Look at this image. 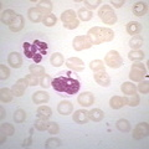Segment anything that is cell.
I'll use <instances>...</instances> for the list:
<instances>
[{"instance_id": "20", "label": "cell", "mask_w": 149, "mask_h": 149, "mask_svg": "<svg viewBox=\"0 0 149 149\" xmlns=\"http://www.w3.org/2000/svg\"><path fill=\"white\" fill-rule=\"evenodd\" d=\"M88 117L93 122H101L102 119L104 118V112L100 109V108H93L88 112Z\"/></svg>"}, {"instance_id": "39", "label": "cell", "mask_w": 149, "mask_h": 149, "mask_svg": "<svg viewBox=\"0 0 149 149\" xmlns=\"http://www.w3.org/2000/svg\"><path fill=\"white\" fill-rule=\"evenodd\" d=\"M0 129H1V132L5 133L6 136H13V134L15 133V128H14V125L10 123H3Z\"/></svg>"}, {"instance_id": "38", "label": "cell", "mask_w": 149, "mask_h": 149, "mask_svg": "<svg viewBox=\"0 0 149 149\" xmlns=\"http://www.w3.org/2000/svg\"><path fill=\"white\" fill-rule=\"evenodd\" d=\"M35 128L37 130H47V127H49V122H47V119H42V118H39L35 122Z\"/></svg>"}, {"instance_id": "5", "label": "cell", "mask_w": 149, "mask_h": 149, "mask_svg": "<svg viewBox=\"0 0 149 149\" xmlns=\"http://www.w3.org/2000/svg\"><path fill=\"white\" fill-rule=\"evenodd\" d=\"M104 62L108 67L111 68H119L123 65V58L120 57V55L114 50H111L104 57Z\"/></svg>"}, {"instance_id": "33", "label": "cell", "mask_w": 149, "mask_h": 149, "mask_svg": "<svg viewBox=\"0 0 149 149\" xmlns=\"http://www.w3.org/2000/svg\"><path fill=\"white\" fill-rule=\"evenodd\" d=\"M116 127H117V129H118V130H120V132L127 133V132H129V130H130V123L128 122L127 119L122 118V119H119L118 122H117V124H116Z\"/></svg>"}, {"instance_id": "15", "label": "cell", "mask_w": 149, "mask_h": 149, "mask_svg": "<svg viewBox=\"0 0 149 149\" xmlns=\"http://www.w3.org/2000/svg\"><path fill=\"white\" fill-rule=\"evenodd\" d=\"M72 111H73V106H72L71 102H68V101L60 102L58 106H57V112L61 116H68V114H71Z\"/></svg>"}, {"instance_id": "1", "label": "cell", "mask_w": 149, "mask_h": 149, "mask_svg": "<svg viewBox=\"0 0 149 149\" xmlns=\"http://www.w3.org/2000/svg\"><path fill=\"white\" fill-rule=\"evenodd\" d=\"M65 74H66V76H58L51 81L52 88L55 91L66 93V95H74V93H77L81 87L78 80L70 76V74H71L70 72L65 73Z\"/></svg>"}, {"instance_id": "35", "label": "cell", "mask_w": 149, "mask_h": 149, "mask_svg": "<svg viewBox=\"0 0 149 149\" xmlns=\"http://www.w3.org/2000/svg\"><path fill=\"white\" fill-rule=\"evenodd\" d=\"M60 146H61V141H60L58 138H56V137L49 138L47 141H46V143H45V147L47 149H55V148H58Z\"/></svg>"}, {"instance_id": "29", "label": "cell", "mask_w": 149, "mask_h": 149, "mask_svg": "<svg viewBox=\"0 0 149 149\" xmlns=\"http://www.w3.org/2000/svg\"><path fill=\"white\" fill-rule=\"evenodd\" d=\"M77 14H78V17H80L82 21H90L91 19L93 17L92 11L88 10V9H86V8H81Z\"/></svg>"}, {"instance_id": "42", "label": "cell", "mask_w": 149, "mask_h": 149, "mask_svg": "<svg viewBox=\"0 0 149 149\" xmlns=\"http://www.w3.org/2000/svg\"><path fill=\"white\" fill-rule=\"evenodd\" d=\"M10 76V70H9L5 65H0V78L1 80H6Z\"/></svg>"}, {"instance_id": "11", "label": "cell", "mask_w": 149, "mask_h": 149, "mask_svg": "<svg viewBox=\"0 0 149 149\" xmlns=\"http://www.w3.org/2000/svg\"><path fill=\"white\" fill-rule=\"evenodd\" d=\"M95 81L98 83L100 86H103V87H108L111 80H109V76L107 74L106 71H100V72H95Z\"/></svg>"}, {"instance_id": "43", "label": "cell", "mask_w": 149, "mask_h": 149, "mask_svg": "<svg viewBox=\"0 0 149 149\" xmlns=\"http://www.w3.org/2000/svg\"><path fill=\"white\" fill-rule=\"evenodd\" d=\"M138 90H139V92H141V93L147 95V93L149 92V82H148V80L141 81V83L138 85Z\"/></svg>"}, {"instance_id": "44", "label": "cell", "mask_w": 149, "mask_h": 149, "mask_svg": "<svg viewBox=\"0 0 149 149\" xmlns=\"http://www.w3.org/2000/svg\"><path fill=\"white\" fill-rule=\"evenodd\" d=\"M58 124L56 122H49V127H47V132L50 134H57L58 133Z\"/></svg>"}, {"instance_id": "53", "label": "cell", "mask_w": 149, "mask_h": 149, "mask_svg": "<svg viewBox=\"0 0 149 149\" xmlns=\"http://www.w3.org/2000/svg\"><path fill=\"white\" fill-rule=\"evenodd\" d=\"M5 141H6V134L1 132V138H0V143H1V144H3L4 142H5Z\"/></svg>"}, {"instance_id": "2", "label": "cell", "mask_w": 149, "mask_h": 149, "mask_svg": "<svg viewBox=\"0 0 149 149\" xmlns=\"http://www.w3.org/2000/svg\"><path fill=\"white\" fill-rule=\"evenodd\" d=\"M88 39L91 40L92 45H100L102 42H109L114 39V31L108 27L96 26L88 30L87 32Z\"/></svg>"}, {"instance_id": "16", "label": "cell", "mask_w": 149, "mask_h": 149, "mask_svg": "<svg viewBox=\"0 0 149 149\" xmlns=\"http://www.w3.org/2000/svg\"><path fill=\"white\" fill-rule=\"evenodd\" d=\"M16 16H17V14L14 10H11V9H6V10H4L1 13V22H3V24H5V25L10 26V24L14 20H15Z\"/></svg>"}, {"instance_id": "34", "label": "cell", "mask_w": 149, "mask_h": 149, "mask_svg": "<svg viewBox=\"0 0 149 149\" xmlns=\"http://www.w3.org/2000/svg\"><path fill=\"white\" fill-rule=\"evenodd\" d=\"M24 51H25V55L27 58H34L35 52H36V47L34 44H29V42H25L24 44Z\"/></svg>"}, {"instance_id": "27", "label": "cell", "mask_w": 149, "mask_h": 149, "mask_svg": "<svg viewBox=\"0 0 149 149\" xmlns=\"http://www.w3.org/2000/svg\"><path fill=\"white\" fill-rule=\"evenodd\" d=\"M50 62H51V65H52L54 67H60V66H62V65H63L65 58H63V56L60 52H55L54 55H51Z\"/></svg>"}, {"instance_id": "30", "label": "cell", "mask_w": 149, "mask_h": 149, "mask_svg": "<svg viewBox=\"0 0 149 149\" xmlns=\"http://www.w3.org/2000/svg\"><path fill=\"white\" fill-rule=\"evenodd\" d=\"M74 19H76V13H74V10H71V9L63 11L62 15H61V21L63 22V24L72 21V20H74Z\"/></svg>"}, {"instance_id": "19", "label": "cell", "mask_w": 149, "mask_h": 149, "mask_svg": "<svg viewBox=\"0 0 149 149\" xmlns=\"http://www.w3.org/2000/svg\"><path fill=\"white\" fill-rule=\"evenodd\" d=\"M49 100H50V96H49V93H46L45 91H37L32 95V101H34L36 104L46 103Z\"/></svg>"}, {"instance_id": "23", "label": "cell", "mask_w": 149, "mask_h": 149, "mask_svg": "<svg viewBox=\"0 0 149 149\" xmlns=\"http://www.w3.org/2000/svg\"><path fill=\"white\" fill-rule=\"evenodd\" d=\"M142 30V25L139 24L138 21H130L128 22V25H127V32L129 35H138L139 32H141Z\"/></svg>"}, {"instance_id": "26", "label": "cell", "mask_w": 149, "mask_h": 149, "mask_svg": "<svg viewBox=\"0 0 149 149\" xmlns=\"http://www.w3.org/2000/svg\"><path fill=\"white\" fill-rule=\"evenodd\" d=\"M144 44V40L142 36L139 35H134L132 39L129 40V46L132 47V50H139V47H142Z\"/></svg>"}, {"instance_id": "50", "label": "cell", "mask_w": 149, "mask_h": 149, "mask_svg": "<svg viewBox=\"0 0 149 149\" xmlns=\"http://www.w3.org/2000/svg\"><path fill=\"white\" fill-rule=\"evenodd\" d=\"M31 143H32V137L30 136L29 138H26L25 141H24V143H22V147H24V148H25V147H30Z\"/></svg>"}, {"instance_id": "22", "label": "cell", "mask_w": 149, "mask_h": 149, "mask_svg": "<svg viewBox=\"0 0 149 149\" xmlns=\"http://www.w3.org/2000/svg\"><path fill=\"white\" fill-rule=\"evenodd\" d=\"M52 3L51 1H40L39 5H37V9H39V11L42 14V15H50L51 14V10H52Z\"/></svg>"}, {"instance_id": "4", "label": "cell", "mask_w": 149, "mask_h": 149, "mask_svg": "<svg viewBox=\"0 0 149 149\" xmlns=\"http://www.w3.org/2000/svg\"><path fill=\"white\" fill-rule=\"evenodd\" d=\"M147 74V68L143 63L138 62V63H134L132 68H130V73H129V78L134 82H141L143 81V78L146 77Z\"/></svg>"}, {"instance_id": "41", "label": "cell", "mask_w": 149, "mask_h": 149, "mask_svg": "<svg viewBox=\"0 0 149 149\" xmlns=\"http://www.w3.org/2000/svg\"><path fill=\"white\" fill-rule=\"evenodd\" d=\"M56 21H57V19H56V16L52 15V14H50V15H46V16H44V19H42L44 25H45V26H49V27L54 26V25L56 24Z\"/></svg>"}, {"instance_id": "28", "label": "cell", "mask_w": 149, "mask_h": 149, "mask_svg": "<svg viewBox=\"0 0 149 149\" xmlns=\"http://www.w3.org/2000/svg\"><path fill=\"white\" fill-rule=\"evenodd\" d=\"M120 90H122V92L124 95L130 96V95H134V93H136L137 88L132 82H124V83H122V86H120Z\"/></svg>"}, {"instance_id": "8", "label": "cell", "mask_w": 149, "mask_h": 149, "mask_svg": "<svg viewBox=\"0 0 149 149\" xmlns=\"http://www.w3.org/2000/svg\"><path fill=\"white\" fill-rule=\"evenodd\" d=\"M66 66L76 72H81V71H83V68H85V63L78 57H70L66 60Z\"/></svg>"}, {"instance_id": "31", "label": "cell", "mask_w": 149, "mask_h": 149, "mask_svg": "<svg viewBox=\"0 0 149 149\" xmlns=\"http://www.w3.org/2000/svg\"><path fill=\"white\" fill-rule=\"evenodd\" d=\"M31 74H34L36 77H44L45 76V68L42 66H39V65H31L29 67Z\"/></svg>"}, {"instance_id": "18", "label": "cell", "mask_w": 149, "mask_h": 149, "mask_svg": "<svg viewBox=\"0 0 149 149\" xmlns=\"http://www.w3.org/2000/svg\"><path fill=\"white\" fill-rule=\"evenodd\" d=\"M24 25H25V21H24V17L22 15H17L15 17V20H14L10 26H9V29H10L13 32H19L24 29Z\"/></svg>"}, {"instance_id": "45", "label": "cell", "mask_w": 149, "mask_h": 149, "mask_svg": "<svg viewBox=\"0 0 149 149\" xmlns=\"http://www.w3.org/2000/svg\"><path fill=\"white\" fill-rule=\"evenodd\" d=\"M51 78H50V76L49 74H45L44 77H41V80H40V85L42 86L44 88H47V87H50L51 86Z\"/></svg>"}, {"instance_id": "52", "label": "cell", "mask_w": 149, "mask_h": 149, "mask_svg": "<svg viewBox=\"0 0 149 149\" xmlns=\"http://www.w3.org/2000/svg\"><path fill=\"white\" fill-rule=\"evenodd\" d=\"M5 109H4V107H1V108H0V118L1 119H4V117H5Z\"/></svg>"}, {"instance_id": "13", "label": "cell", "mask_w": 149, "mask_h": 149, "mask_svg": "<svg viewBox=\"0 0 149 149\" xmlns=\"http://www.w3.org/2000/svg\"><path fill=\"white\" fill-rule=\"evenodd\" d=\"M132 11L136 16H144L148 13V4L144 1H138L133 5Z\"/></svg>"}, {"instance_id": "46", "label": "cell", "mask_w": 149, "mask_h": 149, "mask_svg": "<svg viewBox=\"0 0 149 149\" xmlns=\"http://www.w3.org/2000/svg\"><path fill=\"white\" fill-rule=\"evenodd\" d=\"M98 5H101V0H95V1L85 0V6L88 9H96V8H98Z\"/></svg>"}, {"instance_id": "47", "label": "cell", "mask_w": 149, "mask_h": 149, "mask_svg": "<svg viewBox=\"0 0 149 149\" xmlns=\"http://www.w3.org/2000/svg\"><path fill=\"white\" fill-rule=\"evenodd\" d=\"M80 25V21L77 20V19H74V20L72 21H70V22H66V24H63V26L66 27V29L68 30H73V29H76V27Z\"/></svg>"}, {"instance_id": "9", "label": "cell", "mask_w": 149, "mask_h": 149, "mask_svg": "<svg viewBox=\"0 0 149 149\" xmlns=\"http://www.w3.org/2000/svg\"><path fill=\"white\" fill-rule=\"evenodd\" d=\"M27 86H29V83H27L26 78H20V80H17L16 83H15V85L13 86V88H11L14 96L21 97L22 95H24V92H25V90H26Z\"/></svg>"}, {"instance_id": "7", "label": "cell", "mask_w": 149, "mask_h": 149, "mask_svg": "<svg viewBox=\"0 0 149 149\" xmlns=\"http://www.w3.org/2000/svg\"><path fill=\"white\" fill-rule=\"evenodd\" d=\"M149 133V125L148 123L143 122V123H139L136 128L133 130V138L136 141H141V139L146 138Z\"/></svg>"}, {"instance_id": "10", "label": "cell", "mask_w": 149, "mask_h": 149, "mask_svg": "<svg viewBox=\"0 0 149 149\" xmlns=\"http://www.w3.org/2000/svg\"><path fill=\"white\" fill-rule=\"evenodd\" d=\"M78 104H81L82 107H90L95 102V96L91 92H83L77 97Z\"/></svg>"}, {"instance_id": "51", "label": "cell", "mask_w": 149, "mask_h": 149, "mask_svg": "<svg viewBox=\"0 0 149 149\" xmlns=\"http://www.w3.org/2000/svg\"><path fill=\"white\" fill-rule=\"evenodd\" d=\"M41 58H42V55H35V56H34V60H35L36 63H39V62L41 61Z\"/></svg>"}, {"instance_id": "40", "label": "cell", "mask_w": 149, "mask_h": 149, "mask_svg": "<svg viewBox=\"0 0 149 149\" xmlns=\"http://www.w3.org/2000/svg\"><path fill=\"white\" fill-rule=\"evenodd\" d=\"M139 102H141V98H139V96L137 95V93L127 97V104L130 106V107H137L139 104Z\"/></svg>"}, {"instance_id": "21", "label": "cell", "mask_w": 149, "mask_h": 149, "mask_svg": "<svg viewBox=\"0 0 149 149\" xmlns=\"http://www.w3.org/2000/svg\"><path fill=\"white\" fill-rule=\"evenodd\" d=\"M52 114V111H51L50 107L47 106H40L36 111V116L37 118H42V119H49Z\"/></svg>"}, {"instance_id": "6", "label": "cell", "mask_w": 149, "mask_h": 149, "mask_svg": "<svg viewBox=\"0 0 149 149\" xmlns=\"http://www.w3.org/2000/svg\"><path fill=\"white\" fill-rule=\"evenodd\" d=\"M92 42L88 36H76L73 39V49L76 51H82L92 47Z\"/></svg>"}, {"instance_id": "12", "label": "cell", "mask_w": 149, "mask_h": 149, "mask_svg": "<svg viewBox=\"0 0 149 149\" xmlns=\"http://www.w3.org/2000/svg\"><path fill=\"white\" fill-rule=\"evenodd\" d=\"M8 62L14 68H20L22 65V57L19 52H11L8 56Z\"/></svg>"}, {"instance_id": "25", "label": "cell", "mask_w": 149, "mask_h": 149, "mask_svg": "<svg viewBox=\"0 0 149 149\" xmlns=\"http://www.w3.org/2000/svg\"><path fill=\"white\" fill-rule=\"evenodd\" d=\"M27 15H29V19L34 22H39L42 20V14L39 11L37 8H30L29 11H27Z\"/></svg>"}, {"instance_id": "49", "label": "cell", "mask_w": 149, "mask_h": 149, "mask_svg": "<svg viewBox=\"0 0 149 149\" xmlns=\"http://www.w3.org/2000/svg\"><path fill=\"white\" fill-rule=\"evenodd\" d=\"M111 5L116 8V9H118V8H122V5H124V0H119V1H116V0H112L111 1Z\"/></svg>"}, {"instance_id": "37", "label": "cell", "mask_w": 149, "mask_h": 149, "mask_svg": "<svg viewBox=\"0 0 149 149\" xmlns=\"http://www.w3.org/2000/svg\"><path fill=\"white\" fill-rule=\"evenodd\" d=\"M25 119H26V112L21 108L16 109L15 113H14V120H15L16 123H22Z\"/></svg>"}, {"instance_id": "36", "label": "cell", "mask_w": 149, "mask_h": 149, "mask_svg": "<svg viewBox=\"0 0 149 149\" xmlns=\"http://www.w3.org/2000/svg\"><path fill=\"white\" fill-rule=\"evenodd\" d=\"M90 68L95 72H100V71H104V62L101 60H95L90 63Z\"/></svg>"}, {"instance_id": "24", "label": "cell", "mask_w": 149, "mask_h": 149, "mask_svg": "<svg viewBox=\"0 0 149 149\" xmlns=\"http://www.w3.org/2000/svg\"><path fill=\"white\" fill-rule=\"evenodd\" d=\"M13 97H14V93L11 90H9L6 87L0 90V100H1L3 103H9V102H11Z\"/></svg>"}, {"instance_id": "14", "label": "cell", "mask_w": 149, "mask_h": 149, "mask_svg": "<svg viewBox=\"0 0 149 149\" xmlns=\"http://www.w3.org/2000/svg\"><path fill=\"white\" fill-rule=\"evenodd\" d=\"M73 120L78 124H86L88 120H90V117H88V112L85 109H78L74 112L73 114Z\"/></svg>"}, {"instance_id": "32", "label": "cell", "mask_w": 149, "mask_h": 149, "mask_svg": "<svg viewBox=\"0 0 149 149\" xmlns=\"http://www.w3.org/2000/svg\"><path fill=\"white\" fill-rule=\"evenodd\" d=\"M144 52L141 50H132L128 54V58L130 61H141V60L144 58Z\"/></svg>"}, {"instance_id": "17", "label": "cell", "mask_w": 149, "mask_h": 149, "mask_svg": "<svg viewBox=\"0 0 149 149\" xmlns=\"http://www.w3.org/2000/svg\"><path fill=\"white\" fill-rule=\"evenodd\" d=\"M125 104H127V97L114 96V97H112L109 101V106H111V108H113V109H119Z\"/></svg>"}, {"instance_id": "3", "label": "cell", "mask_w": 149, "mask_h": 149, "mask_svg": "<svg viewBox=\"0 0 149 149\" xmlns=\"http://www.w3.org/2000/svg\"><path fill=\"white\" fill-rule=\"evenodd\" d=\"M98 16L106 25H113L117 21V15L114 14L113 8L111 5H102L98 10Z\"/></svg>"}, {"instance_id": "48", "label": "cell", "mask_w": 149, "mask_h": 149, "mask_svg": "<svg viewBox=\"0 0 149 149\" xmlns=\"http://www.w3.org/2000/svg\"><path fill=\"white\" fill-rule=\"evenodd\" d=\"M25 78H26L27 83H29V86H36L37 83H39V81H37V77L34 76V74H27Z\"/></svg>"}]
</instances>
